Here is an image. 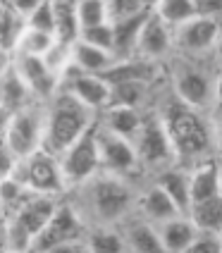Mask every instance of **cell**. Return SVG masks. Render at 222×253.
I'll use <instances>...</instances> for the list:
<instances>
[{"mask_svg":"<svg viewBox=\"0 0 222 253\" xmlns=\"http://www.w3.org/2000/svg\"><path fill=\"white\" fill-rule=\"evenodd\" d=\"M72 206L82 215L86 227H120L127 217L134 215L136 191L132 189V182L125 177L96 172L89 182H84L82 186L74 189Z\"/></svg>","mask_w":222,"mask_h":253,"instance_id":"6da1fadb","label":"cell"},{"mask_svg":"<svg viewBox=\"0 0 222 253\" xmlns=\"http://www.w3.org/2000/svg\"><path fill=\"white\" fill-rule=\"evenodd\" d=\"M218 239H220V249H222V232H220V234H218Z\"/></svg>","mask_w":222,"mask_h":253,"instance_id":"c3c4849f","label":"cell"},{"mask_svg":"<svg viewBox=\"0 0 222 253\" xmlns=\"http://www.w3.org/2000/svg\"><path fill=\"white\" fill-rule=\"evenodd\" d=\"M210 57H213V65L218 70H222V31L218 36V41H215V45H213V50H210Z\"/></svg>","mask_w":222,"mask_h":253,"instance_id":"7bdbcfd3","label":"cell"},{"mask_svg":"<svg viewBox=\"0 0 222 253\" xmlns=\"http://www.w3.org/2000/svg\"><path fill=\"white\" fill-rule=\"evenodd\" d=\"M115 62H117V55L110 53V50L89 45V43L79 41V39L72 43V65H74L79 72L105 77V74L115 67Z\"/></svg>","mask_w":222,"mask_h":253,"instance_id":"ffe728a7","label":"cell"},{"mask_svg":"<svg viewBox=\"0 0 222 253\" xmlns=\"http://www.w3.org/2000/svg\"><path fill=\"white\" fill-rule=\"evenodd\" d=\"M5 249V227L0 225V251Z\"/></svg>","mask_w":222,"mask_h":253,"instance_id":"f6af8a7d","label":"cell"},{"mask_svg":"<svg viewBox=\"0 0 222 253\" xmlns=\"http://www.w3.org/2000/svg\"><path fill=\"white\" fill-rule=\"evenodd\" d=\"M213 84L215 74H210L196 57H181L177 70L172 74V91L181 105L206 113L213 108Z\"/></svg>","mask_w":222,"mask_h":253,"instance_id":"8992f818","label":"cell"},{"mask_svg":"<svg viewBox=\"0 0 222 253\" xmlns=\"http://www.w3.org/2000/svg\"><path fill=\"white\" fill-rule=\"evenodd\" d=\"M155 229H158V237H160L165 253H181L198 234V229L189 220V215H177L172 220H165V222L155 225Z\"/></svg>","mask_w":222,"mask_h":253,"instance_id":"44dd1931","label":"cell"},{"mask_svg":"<svg viewBox=\"0 0 222 253\" xmlns=\"http://www.w3.org/2000/svg\"><path fill=\"white\" fill-rule=\"evenodd\" d=\"M12 70L19 74V79L24 82V86H27V91L31 93L34 100L48 103L60 91V77L48 70L43 57L12 53Z\"/></svg>","mask_w":222,"mask_h":253,"instance_id":"4fadbf2b","label":"cell"},{"mask_svg":"<svg viewBox=\"0 0 222 253\" xmlns=\"http://www.w3.org/2000/svg\"><path fill=\"white\" fill-rule=\"evenodd\" d=\"M153 14L158 19H163L170 29H175L189 22L191 17H196V5L194 0H160L153 7Z\"/></svg>","mask_w":222,"mask_h":253,"instance_id":"83f0119b","label":"cell"},{"mask_svg":"<svg viewBox=\"0 0 222 253\" xmlns=\"http://www.w3.org/2000/svg\"><path fill=\"white\" fill-rule=\"evenodd\" d=\"M213 108L222 115V70L215 72V84H213Z\"/></svg>","mask_w":222,"mask_h":253,"instance_id":"ab89813d","label":"cell"},{"mask_svg":"<svg viewBox=\"0 0 222 253\" xmlns=\"http://www.w3.org/2000/svg\"><path fill=\"white\" fill-rule=\"evenodd\" d=\"M194 5H196V14L210 17V19L222 24V0H194Z\"/></svg>","mask_w":222,"mask_h":253,"instance_id":"8d00e7d4","label":"cell"},{"mask_svg":"<svg viewBox=\"0 0 222 253\" xmlns=\"http://www.w3.org/2000/svg\"><path fill=\"white\" fill-rule=\"evenodd\" d=\"M186 215H189V220L196 225L198 232L220 234L222 232V194L191 203Z\"/></svg>","mask_w":222,"mask_h":253,"instance_id":"603a6c76","label":"cell"},{"mask_svg":"<svg viewBox=\"0 0 222 253\" xmlns=\"http://www.w3.org/2000/svg\"><path fill=\"white\" fill-rule=\"evenodd\" d=\"M139 2H141V7H143V10H148V12H153V7H155V5H158L160 0H139Z\"/></svg>","mask_w":222,"mask_h":253,"instance_id":"ee69618b","label":"cell"},{"mask_svg":"<svg viewBox=\"0 0 222 253\" xmlns=\"http://www.w3.org/2000/svg\"><path fill=\"white\" fill-rule=\"evenodd\" d=\"M74 10H77V22H79L82 29L110 22L105 0H74Z\"/></svg>","mask_w":222,"mask_h":253,"instance_id":"4dcf8cb0","label":"cell"},{"mask_svg":"<svg viewBox=\"0 0 222 253\" xmlns=\"http://www.w3.org/2000/svg\"><path fill=\"white\" fill-rule=\"evenodd\" d=\"M60 91L82 103L91 113L100 115L112 103V86L105 77L100 74H86L79 72L74 65L60 77Z\"/></svg>","mask_w":222,"mask_h":253,"instance_id":"8fae6325","label":"cell"},{"mask_svg":"<svg viewBox=\"0 0 222 253\" xmlns=\"http://www.w3.org/2000/svg\"><path fill=\"white\" fill-rule=\"evenodd\" d=\"M96 146H98L100 172L132 179L141 169V163H139V155H136L134 143L122 139V136H117V134H110L108 129H103L100 125L96 126Z\"/></svg>","mask_w":222,"mask_h":253,"instance_id":"30bf717a","label":"cell"},{"mask_svg":"<svg viewBox=\"0 0 222 253\" xmlns=\"http://www.w3.org/2000/svg\"><path fill=\"white\" fill-rule=\"evenodd\" d=\"M186 169H189L191 203L222 194V165L215 158L201 160V163H196V165H191V168H186Z\"/></svg>","mask_w":222,"mask_h":253,"instance_id":"e0dca14e","label":"cell"},{"mask_svg":"<svg viewBox=\"0 0 222 253\" xmlns=\"http://www.w3.org/2000/svg\"><path fill=\"white\" fill-rule=\"evenodd\" d=\"M132 143L136 148L141 168L160 172V169L177 163L172 141L167 136V129L163 125V120H160V115H148V113L143 115V125H141L139 134H136V139Z\"/></svg>","mask_w":222,"mask_h":253,"instance_id":"ba28073f","label":"cell"},{"mask_svg":"<svg viewBox=\"0 0 222 253\" xmlns=\"http://www.w3.org/2000/svg\"><path fill=\"white\" fill-rule=\"evenodd\" d=\"M43 62L48 65V70L62 77L65 72L72 67V43H65V41H55L53 48L43 55Z\"/></svg>","mask_w":222,"mask_h":253,"instance_id":"1f68e13d","label":"cell"},{"mask_svg":"<svg viewBox=\"0 0 222 253\" xmlns=\"http://www.w3.org/2000/svg\"><path fill=\"white\" fill-rule=\"evenodd\" d=\"M84 239H86L89 253H127V244L120 227L112 225L89 227Z\"/></svg>","mask_w":222,"mask_h":253,"instance_id":"d4e9b609","label":"cell"},{"mask_svg":"<svg viewBox=\"0 0 222 253\" xmlns=\"http://www.w3.org/2000/svg\"><path fill=\"white\" fill-rule=\"evenodd\" d=\"M57 39L53 34L48 31H39V29H31V27H24V31L19 34L17 39V45H14L12 53H19V55H36V57H43Z\"/></svg>","mask_w":222,"mask_h":253,"instance_id":"f546056e","label":"cell"},{"mask_svg":"<svg viewBox=\"0 0 222 253\" xmlns=\"http://www.w3.org/2000/svg\"><path fill=\"white\" fill-rule=\"evenodd\" d=\"M120 229H122V237H125L127 253H165L155 225L139 217V215L127 217L120 225Z\"/></svg>","mask_w":222,"mask_h":253,"instance_id":"ac0fdd59","label":"cell"},{"mask_svg":"<svg viewBox=\"0 0 222 253\" xmlns=\"http://www.w3.org/2000/svg\"><path fill=\"white\" fill-rule=\"evenodd\" d=\"M2 12H5V0H0V17H2Z\"/></svg>","mask_w":222,"mask_h":253,"instance_id":"7dc6e473","label":"cell"},{"mask_svg":"<svg viewBox=\"0 0 222 253\" xmlns=\"http://www.w3.org/2000/svg\"><path fill=\"white\" fill-rule=\"evenodd\" d=\"M50 2H65V0H50Z\"/></svg>","mask_w":222,"mask_h":253,"instance_id":"681fc988","label":"cell"},{"mask_svg":"<svg viewBox=\"0 0 222 253\" xmlns=\"http://www.w3.org/2000/svg\"><path fill=\"white\" fill-rule=\"evenodd\" d=\"M181 253H222L220 249V239L218 234H210V232H198L191 244L184 249Z\"/></svg>","mask_w":222,"mask_h":253,"instance_id":"d590c367","label":"cell"},{"mask_svg":"<svg viewBox=\"0 0 222 253\" xmlns=\"http://www.w3.org/2000/svg\"><path fill=\"white\" fill-rule=\"evenodd\" d=\"M86 222L82 220V215L77 212V208L72 203H60L55 215L50 217V222L41 229V234L34 239V249L36 253H45L48 249H53L62 241L79 239L86 234Z\"/></svg>","mask_w":222,"mask_h":253,"instance_id":"7c38bea8","label":"cell"},{"mask_svg":"<svg viewBox=\"0 0 222 253\" xmlns=\"http://www.w3.org/2000/svg\"><path fill=\"white\" fill-rule=\"evenodd\" d=\"M7 174L17 179L19 184H24L31 194H43V196H62L67 189L60 174V165L57 158L45 151H36L29 158H19L10 163Z\"/></svg>","mask_w":222,"mask_h":253,"instance_id":"5b68a950","label":"cell"},{"mask_svg":"<svg viewBox=\"0 0 222 253\" xmlns=\"http://www.w3.org/2000/svg\"><path fill=\"white\" fill-rule=\"evenodd\" d=\"M45 110L48 103L43 100H29L19 110L7 115L5 126H2V148L12 160L29 158L36 151L43 148V136H45Z\"/></svg>","mask_w":222,"mask_h":253,"instance_id":"277c9868","label":"cell"},{"mask_svg":"<svg viewBox=\"0 0 222 253\" xmlns=\"http://www.w3.org/2000/svg\"><path fill=\"white\" fill-rule=\"evenodd\" d=\"M213 136H215V148L222 153V115H215L213 120Z\"/></svg>","mask_w":222,"mask_h":253,"instance_id":"b9f144b4","label":"cell"},{"mask_svg":"<svg viewBox=\"0 0 222 253\" xmlns=\"http://www.w3.org/2000/svg\"><path fill=\"white\" fill-rule=\"evenodd\" d=\"M57 206H60V198L57 196H43V194H31V196L12 212L7 215V220L17 225L27 237H31V241L41 234V229L48 222L50 217L55 215Z\"/></svg>","mask_w":222,"mask_h":253,"instance_id":"5bb4252c","label":"cell"},{"mask_svg":"<svg viewBox=\"0 0 222 253\" xmlns=\"http://www.w3.org/2000/svg\"><path fill=\"white\" fill-rule=\"evenodd\" d=\"M143 110L139 108H125V105H108L98 115V125L108 129L110 134H117L127 141H134L143 125Z\"/></svg>","mask_w":222,"mask_h":253,"instance_id":"d6986e66","label":"cell"},{"mask_svg":"<svg viewBox=\"0 0 222 253\" xmlns=\"http://www.w3.org/2000/svg\"><path fill=\"white\" fill-rule=\"evenodd\" d=\"M160 120L172 141L177 165H184V163L196 165L201 160H208L215 146V136H213V122L203 120L201 110L186 108L175 98V108L170 105V110L160 115Z\"/></svg>","mask_w":222,"mask_h":253,"instance_id":"7a4b0ae2","label":"cell"},{"mask_svg":"<svg viewBox=\"0 0 222 253\" xmlns=\"http://www.w3.org/2000/svg\"><path fill=\"white\" fill-rule=\"evenodd\" d=\"M146 17H148V12L112 22V31H115V55H117V60L134 57L136 39H139V31H141V27H143V22H146Z\"/></svg>","mask_w":222,"mask_h":253,"instance_id":"cb8c5ba5","label":"cell"},{"mask_svg":"<svg viewBox=\"0 0 222 253\" xmlns=\"http://www.w3.org/2000/svg\"><path fill=\"white\" fill-rule=\"evenodd\" d=\"M155 184L165 191L167 196L177 203L184 215L191 206V194H189V169L181 168V165H170V168L155 172Z\"/></svg>","mask_w":222,"mask_h":253,"instance_id":"7402d4cb","label":"cell"},{"mask_svg":"<svg viewBox=\"0 0 222 253\" xmlns=\"http://www.w3.org/2000/svg\"><path fill=\"white\" fill-rule=\"evenodd\" d=\"M31 253H36V251H31Z\"/></svg>","mask_w":222,"mask_h":253,"instance_id":"f907efd6","label":"cell"},{"mask_svg":"<svg viewBox=\"0 0 222 253\" xmlns=\"http://www.w3.org/2000/svg\"><path fill=\"white\" fill-rule=\"evenodd\" d=\"M112 86V103L110 105H125V108H143L148 100L151 86L148 82H117Z\"/></svg>","mask_w":222,"mask_h":253,"instance_id":"4316f807","label":"cell"},{"mask_svg":"<svg viewBox=\"0 0 222 253\" xmlns=\"http://www.w3.org/2000/svg\"><path fill=\"white\" fill-rule=\"evenodd\" d=\"M98 120L96 113L84 108L82 103L67 96L65 91H57L48 100L45 110V136H43V151L50 155H62L82 134H86Z\"/></svg>","mask_w":222,"mask_h":253,"instance_id":"3957f363","label":"cell"},{"mask_svg":"<svg viewBox=\"0 0 222 253\" xmlns=\"http://www.w3.org/2000/svg\"><path fill=\"white\" fill-rule=\"evenodd\" d=\"M45 253H89V246H86V239L79 237V239H70V241H62L53 249H48Z\"/></svg>","mask_w":222,"mask_h":253,"instance_id":"f35d334b","label":"cell"},{"mask_svg":"<svg viewBox=\"0 0 222 253\" xmlns=\"http://www.w3.org/2000/svg\"><path fill=\"white\" fill-rule=\"evenodd\" d=\"M96 126L82 134L79 139L72 143L70 148L62 155H57V165H60V174L67 191H74L77 186H82L84 182H89L96 172H100V163H98V146H96Z\"/></svg>","mask_w":222,"mask_h":253,"instance_id":"52a82bcc","label":"cell"},{"mask_svg":"<svg viewBox=\"0 0 222 253\" xmlns=\"http://www.w3.org/2000/svg\"><path fill=\"white\" fill-rule=\"evenodd\" d=\"M41 2H43V0H5V7L27 19L29 14L34 12V10H36Z\"/></svg>","mask_w":222,"mask_h":253,"instance_id":"74e56055","label":"cell"},{"mask_svg":"<svg viewBox=\"0 0 222 253\" xmlns=\"http://www.w3.org/2000/svg\"><path fill=\"white\" fill-rule=\"evenodd\" d=\"M27 27L48 31V34L55 36V5L50 0H43L41 5L27 17Z\"/></svg>","mask_w":222,"mask_h":253,"instance_id":"836d02e7","label":"cell"},{"mask_svg":"<svg viewBox=\"0 0 222 253\" xmlns=\"http://www.w3.org/2000/svg\"><path fill=\"white\" fill-rule=\"evenodd\" d=\"M31 98V93L27 91L24 82L19 79V74L14 70H7L0 77V110L5 115L19 110L22 105H27Z\"/></svg>","mask_w":222,"mask_h":253,"instance_id":"484cf974","label":"cell"},{"mask_svg":"<svg viewBox=\"0 0 222 253\" xmlns=\"http://www.w3.org/2000/svg\"><path fill=\"white\" fill-rule=\"evenodd\" d=\"M0 253H24V251H14V249H2Z\"/></svg>","mask_w":222,"mask_h":253,"instance_id":"bcb514c9","label":"cell"},{"mask_svg":"<svg viewBox=\"0 0 222 253\" xmlns=\"http://www.w3.org/2000/svg\"><path fill=\"white\" fill-rule=\"evenodd\" d=\"M105 2H108L110 22H117V19H127V17H136V14L148 12V10L141 7L139 0H105Z\"/></svg>","mask_w":222,"mask_h":253,"instance_id":"e575fe53","label":"cell"},{"mask_svg":"<svg viewBox=\"0 0 222 253\" xmlns=\"http://www.w3.org/2000/svg\"><path fill=\"white\" fill-rule=\"evenodd\" d=\"M175 53L172 48V29L167 27L163 19H158L153 12H148L143 27L136 39V48H134V57L148 60V62H160Z\"/></svg>","mask_w":222,"mask_h":253,"instance_id":"9a60e30c","label":"cell"},{"mask_svg":"<svg viewBox=\"0 0 222 253\" xmlns=\"http://www.w3.org/2000/svg\"><path fill=\"white\" fill-rule=\"evenodd\" d=\"M134 211H136L139 217L148 220L153 225H160V222H165V220H172V217H177V215H184V212L177 208V203L167 196L155 182H153L151 186H146L141 194H136Z\"/></svg>","mask_w":222,"mask_h":253,"instance_id":"2e32d148","label":"cell"},{"mask_svg":"<svg viewBox=\"0 0 222 253\" xmlns=\"http://www.w3.org/2000/svg\"><path fill=\"white\" fill-rule=\"evenodd\" d=\"M79 41H84V43H89V45H96V48H103V50H110V53H115V31H112V22L98 24V27L82 29V34H79Z\"/></svg>","mask_w":222,"mask_h":253,"instance_id":"d6a6232c","label":"cell"},{"mask_svg":"<svg viewBox=\"0 0 222 253\" xmlns=\"http://www.w3.org/2000/svg\"><path fill=\"white\" fill-rule=\"evenodd\" d=\"M220 31V22L203 17V14H196L189 22L172 29V48L181 57H196V60L210 57V50L218 41Z\"/></svg>","mask_w":222,"mask_h":253,"instance_id":"9c48e42d","label":"cell"},{"mask_svg":"<svg viewBox=\"0 0 222 253\" xmlns=\"http://www.w3.org/2000/svg\"><path fill=\"white\" fill-rule=\"evenodd\" d=\"M55 5V39L65 43H74L82 34V27L77 22V10H74V0L65 2H53Z\"/></svg>","mask_w":222,"mask_h":253,"instance_id":"f1b7e54d","label":"cell"},{"mask_svg":"<svg viewBox=\"0 0 222 253\" xmlns=\"http://www.w3.org/2000/svg\"><path fill=\"white\" fill-rule=\"evenodd\" d=\"M7 70H12V50H7L5 45H0V77Z\"/></svg>","mask_w":222,"mask_h":253,"instance_id":"60d3db41","label":"cell"}]
</instances>
